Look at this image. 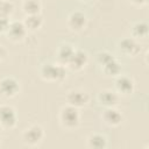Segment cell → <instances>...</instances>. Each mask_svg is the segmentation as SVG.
Here are the masks:
<instances>
[{"instance_id": "6da1fadb", "label": "cell", "mask_w": 149, "mask_h": 149, "mask_svg": "<svg viewBox=\"0 0 149 149\" xmlns=\"http://www.w3.org/2000/svg\"><path fill=\"white\" fill-rule=\"evenodd\" d=\"M40 76L44 81L62 83L66 78V66L59 63H44L40 68Z\"/></svg>"}, {"instance_id": "7a4b0ae2", "label": "cell", "mask_w": 149, "mask_h": 149, "mask_svg": "<svg viewBox=\"0 0 149 149\" xmlns=\"http://www.w3.org/2000/svg\"><path fill=\"white\" fill-rule=\"evenodd\" d=\"M80 119H81V115H80L79 108H76L70 105L63 106L58 114V120L61 126L68 130L78 128V126L80 125Z\"/></svg>"}, {"instance_id": "3957f363", "label": "cell", "mask_w": 149, "mask_h": 149, "mask_svg": "<svg viewBox=\"0 0 149 149\" xmlns=\"http://www.w3.org/2000/svg\"><path fill=\"white\" fill-rule=\"evenodd\" d=\"M21 91L20 81L12 76H6L0 79V97L5 99H13L19 95Z\"/></svg>"}, {"instance_id": "277c9868", "label": "cell", "mask_w": 149, "mask_h": 149, "mask_svg": "<svg viewBox=\"0 0 149 149\" xmlns=\"http://www.w3.org/2000/svg\"><path fill=\"white\" fill-rule=\"evenodd\" d=\"M44 129L40 125H30L22 132V141L28 147L38 146L44 139Z\"/></svg>"}, {"instance_id": "5b68a950", "label": "cell", "mask_w": 149, "mask_h": 149, "mask_svg": "<svg viewBox=\"0 0 149 149\" xmlns=\"http://www.w3.org/2000/svg\"><path fill=\"white\" fill-rule=\"evenodd\" d=\"M88 23L87 15L81 10H73L66 17V27L72 33H81Z\"/></svg>"}, {"instance_id": "8992f818", "label": "cell", "mask_w": 149, "mask_h": 149, "mask_svg": "<svg viewBox=\"0 0 149 149\" xmlns=\"http://www.w3.org/2000/svg\"><path fill=\"white\" fill-rule=\"evenodd\" d=\"M17 125V114L13 106L2 104L0 105V127L5 130L15 128Z\"/></svg>"}, {"instance_id": "52a82bcc", "label": "cell", "mask_w": 149, "mask_h": 149, "mask_svg": "<svg viewBox=\"0 0 149 149\" xmlns=\"http://www.w3.org/2000/svg\"><path fill=\"white\" fill-rule=\"evenodd\" d=\"M118 50L120 54L128 58H134L141 52V44L139 40L133 37H125L118 42Z\"/></svg>"}, {"instance_id": "ba28073f", "label": "cell", "mask_w": 149, "mask_h": 149, "mask_svg": "<svg viewBox=\"0 0 149 149\" xmlns=\"http://www.w3.org/2000/svg\"><path fill=\"white\" fill-rule=\"evenodd\" d=\"M65 101L66 105L73 106L76 108H83L90 102V95L81 88H72L66 93Z\"/></svg>"}, {"instance_id": "9c48e42d", "label": "cell", "mask_w": 149, "mask_h": 149, "mask_svg": "<svg viewBox=\"0 0 149 149\" xmlns=\"http://www.w3.org/2000/svg\"><path fill=\"white\" fill-rule=\"evenodd\" d=\"M88 64V55L81 49H76L72 57L66 64V68L72 72H79L86 68Z\"/></svg>"}, {"instance_id": "30bf717a", "label": "cell", "mask_w": 149, "mask_h": 149, "mask_svg": "<svg viewBox=\"0 0 149 149\" xmlns=\"http://www.w3.org/2000/svg\"><path fill=\"white\" fill-rule=\"evenodd\" d=\"M27 34H28V30L26 29L22 21H12L6 31L7 38L14 43L22 42L26 38Z\"/></svg>"}, {"instance_id": "8fae6325", "label": "cell", "mask_w": 149, "mask_h": 149, "mask_svg": "<svg viewBox=\"0 0 149 149\" xmlns=\"http://www.w3.org/2000/svg\"><path fill=\"white\" fill-rule=\"evenodd\" d=\"M114 88L118 94L130 95L135 91V83L133 78L126 74H119L114 80Z\"/></svg>"}, {"instance_id": "7c38bea8", "label": "cell", "mask_w": 149, "mask_h": 149, "mask_svg": "<svg viewBox=\"0 0 149 149\" xmlns=\"http://www.w3.org/2000/svg\"><path fill=\"white\" fill-rule=\"evenodd\" d=\"M101 120L106 126L111 128H116L122 123L123 115L115 107H107L101 113Z\"/></svg>"}, {"instance_id": "4fadbf2b", "label": "cell", "mask_w": 149, "mask_h": 149, "mask_svg": "<svg viewBox=\"0 0 149 149\" xmlns=\"http://www.w3.org/2000/svg\"><path fill=\"white\" fill-rule=\"evenodd\" d=\"M97 101L104 108L115 107L118 105V102H119V94L113 90L105 88V90H101V91L98 92Z\"/></svg>"}, {"instance_id": "5bb4252c", "label": "cell", "mask_w": 149, "mask_h": 149, "mask_svg": "<svg viewBox=\"0 0 149 149\" xmlns=\"http://www.w3.org/2000/svg\"><path fill=\"white\" fill-rule=\"evenodd\" d=\"M74 47L70 43H62L59 44V47L57 48L56 51V56H57V63L63 64L66 66L68 62L70 61V58L72 57L73 52H74Z\"/></svg>"}, {"instance_id": "9a60e30c", "label": "cell", "mask_w": 149, "mask_h": 149, "mask_svg": "<svg viewBox=\"0 0 149 149\" xmlns=\"http://www.w3.org/2000/svg\"><path fill=\"white\" fill-rule=\"evenodd\" d=\"M129 33H130V37L135 40L146 38L149 34V26L146 21H136L130 26Z\"/></svg>"}, {"instance_id": "2e32d148", "label": "cell", "mask_w": 149, "mask_h": 149, "mask_svg": "<svg viewBox=\"0 0 149 149\" xmlns=\"http://www.w3.org/2000/svg\"><path fill=\"white\" fill-rule=\"evenodd\" d=\"M108 146V139L100 133H92L87 137V147L91 149H105Z\"/></svg>"}, {"instance_id": "e0dca14e", "label": "cell", "mask_w": 149, "mask_h": 149, "mask_svg": "<svg viewBox=\"0 0 149 149\" xmlns=\"http://www.w3.org/2000/svg\"><path fill=\"white\" fill-rule=\"evenodd\" d=\"M23 24L26 27V29L28 30V33H35L37 30H40L43 26V17L41 14H36V15H26V17L23 19Z\"/></svg>"}, {"instance_id": "ac0fdd59", "label": "cell", "mask_w": 149, "mask_h": 149, "mask_svg": "<svg viewBox=\"0 0 149 149\" xmlns=\"http://www.w3.org/2000/svg\"><path fill=\"white\" fill-rule=\"evenodd\" d=\"M101 68V72L106 76V77H118L119 74H121L122 72V64L116 59V57L114 59H112L111 62L106 63L105 65L100 66Z\"/></svg>"}, {"instance_id": "d6986e66", "label": "cell", "mask_w": 149, "mask_h": 149, "mask_svg": "<svg viewBox=\"0 0 149 149\" xmlns=\"http://www.w3.org/2000/svg\"><path fill=\"white\" fill-rule=\"evenodd\" d=\"M21 8L24 15H36L41 14L42 3L40 0H23Z\"/></svg>"}, {"instance_id": "ffe728a7", "label": "cell", "mask_w": 149, "mask_h": 149, "mask_svg": "<svg viewBox=\"0 0 149 149\" xmlns=\"http://www.w3.org/2000/svg\"><path fill=\"white\" fill-rule=\"evenodd\" d=\"M14 3L9 0H2L0 2V16L1 17H6L9 19L12 16V14L14 13Z\"/></svg>"}, {"instance_id": "44dd1931", "label": "cell", "mask_w": 149, "mask_h": 149, "mask_svg": "<svg viewBox=\"0 0 149 149\" xmlns=\"http://www.w3.org/2000/svg\"><path fill=\"white\" fill-rule=\"evenodd\" d=\"M114 58H115V56H114L112 52L107 51V50L99 51V52L95 55V62H97V64H98L99 66L105 65L106 63L111 62V61H112V59H114Z\"/></svg>"}, {"instance_id": "7402d4cb", "label": "cell", "mask_w": 149, "mask_h": 149, "mask_svg": "<svg viewBox=\"0 0 149 149\" xmlns=\"http://www.w3.org/2000/svg\"><path fill=\"white\" fill-rule=\"evenodd\" d=\"M9 23H10L9 19L1 17V16H0V34H6V31H7V29H8Z\"/></svg>"}, {"instance_id": "603a6c76", "label": "cell", "mask_w": 149, "mask_h": 149, "mask_svg": "<svg viewBox=\"0 0 149 149\" xmlns=\"http://www.w3.org/2000/svg\"><path fill=\"white\" fill-rule=\"evenodd\" d=\"M132 5L134 6H137V7H142V6H146L148 3V0H129Z\"/></svg>"}, {"instance_id": "cb8c5ba5", "label": "cell", "mask_w": 149, "mask_h": 149, "mask_svg": "<svg viewBox=\"0 0 149 149\" xmlns=\"http://www.w3.org/2000/svg\"><path fill=\"white\" fill-rule=\"evenodd\" d=\"M7 56H8V52H7V50L2 47V45H0V63H2L6 58H7Z\"/></svg>"}, {"instance_id": "d4e9b609", "label": "cell", "mask_w": 149, "mask_h": 149, "mask_svg": "<svg viewBox=\"0 0 149 149\" xmlns=\"http://www.w3.org/2000/svg\"><path fill=\"white\" fill-rule=\"evenodd\" d=\"M81 2H84V3H93V2H95L97 0H80Z\"/></svg>"}, {"instance_id": "484cf974", "label": "cell", "mask_w": 149, "mask_h": 149, "mask_svg": "<svg viewBox=\"0 0 149 149\" xmlns=\"http://www.w3.org/2000/svg\"><path fill=\"white\" fill-rule=\"evenodd\" d=\"M0 143H1V135H0Z\"/></svg>"}, {"instance_id": "4316f807", "label": "cell", "mask_w": 149, "mask_h": 149, "mask_svg": "<svg viewBox=\"0 0 149 149\" xmlns=\"http://www.w3.org/2000/svg\"><path fill=\"white\" fill-rule=\"evenodd\" d=\"M1 1H2V0H0V2H1Z\"/></svg>"}]
</instances>
